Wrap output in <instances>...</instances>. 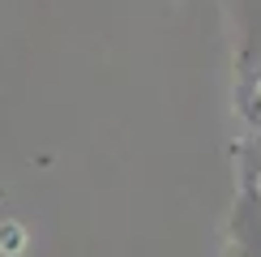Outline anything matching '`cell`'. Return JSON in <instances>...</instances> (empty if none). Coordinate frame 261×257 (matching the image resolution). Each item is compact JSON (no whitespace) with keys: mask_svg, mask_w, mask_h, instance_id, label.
<instances>
[{"mask_svg":"<svg viewBox=\"0 0 261 257\" xmlns=\"http://www.w3.org/2000/svg\"><path fill=\"white\" fill-rule=\"evenodd\" d=\"M231 253L236 257H261V189L253 185V180H244L240 197H236Z\"/></svg>","mask_w":261,"mask_h":257,"instance_id":"1","label":"cell"}]
</instances>
